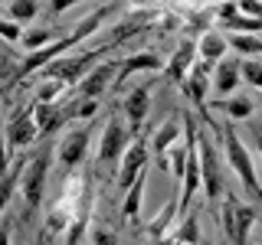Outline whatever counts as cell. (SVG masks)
<instances>
[{"label": "cell", "mask_w": 262, "mask_h": 245, "mask_svg": "<svg viewBox=\"0 0 262 245\" xmlns=\"http://www.w3.org/2000/svg\"><path fill=\"white\" fill-rule=\"evenodd\" d=\"M207 82H210V65L207 62H193V69H190V76L184 79V95L190 98V102L196 105V111L203 114V118L210 121V108H207ZM213 125V121H210Z\"/></svg>", "instance_id": "obj_13"}, {"label": "cell", "mask_w": 262, "mask_h": 245, "mask_svg": "<svg viewBox=\"0 0 262 245\" xmlns=\"http://www.w3.org/2000/svg\"><path fill=\"white\" fill-rule=\"evenodd\" d=\"M20 43L27 46V53H36V49H43V46H49V43H56V39H53V30H30V33H23Z\"/></svg>", "instance_id": "obj_28"}, {"label": "cell", "mask_w": 262, "mask_h": 245, "mask_svg": "<svg viewBox=\"0 0 262 245\" xmlns=\"http://www.w3.org/2000/svg\"><path fill=\"white\" fill-rule=\"evenodd\" d=\"M161 69H164V59L158 53H135V56H128V59H121L112 88H121L128 82V76H135V72H161Z\"/></svg>", "instance_id": "obj_15"}, {"label": "cell", "mask_w": 262, "mask_h": 245, "mask_svg": "<svg viewBox=\"0 0 262 245\" xmlns=\"http://www.w3.org/2000/svg\"><path fill=\"white\" fill-rule=\"evenodd\" d=\"M89 141H92V125L89 128H72L69 134L62 137L59 151H56V160H59L62 174H69V170H76V167H85Z\"/></svg>", "instance_id": "obj_9"}, {"label": "cell", "mask_w": 262, "mask_h": 245, "mask_svg": "<svg viewBox=\"0 0 262 245\" xmlns=\"http://www.w3.org/2000/svg\"><path fill=\"white\" fill-rule=\"evenodd\" d=\"M243 82V59H220L216 69H213V88H216L220 98L236 95Z\"/></svg>", "instance_id": "obj_16"}, {"label": "cell", "mask_w": 262, "mask_h": 245, "mask_svg": "<svg viewBox=\"0 0 262 245\" xmlns=\"http://www.w3.org/2000/svg\"><path fill=\"white\" fill-rule=\"evenodd\" d=\"M196 157H200V186L207 190V203L223 196V167H220V154L213 147L210 134H196Z\"/></svg>", "instance_id": "obj_6"}, {"label": "cell", "mask_w": 262, "mask_h": 245, "mask_svg": "<svg viewBox=\"0 0 262 245\" xmlns=\"http://www.w3.org/2000/svg\"><path fill=\"white\" fill-rule=\"evenodd\" d=\"M23 163H27V157H20L16 163H10V174H7L4 180H0V212H4L7 206H10L13 193L20 190V174H23Z\"/></svg>", "instance_id": "obj_23"}, {"label": "cell", "mask_w": 262, "mask_h": 245, "mask_svg": "<svg viewBox=\"0 0 262 245\" xmlns=\"http://www.w3.org/2000/svg\"><path fill=\"white\" fill-rule=\"evenodd\" d=\"M112 10H118V4H105V7H98V10H92L85 16V20H79L76 27H72L69 36H62V39H56V43H49L43 49H36V53H30L23 62H16V69H13V76L7 79V85H20L23 79H30L33 72H39V69H46L49 62H56V59H62L66 53H69L72 46H79L85 36H92V33H98V27H102L105 20L112 16Z\"/></svg>", "instance_id": "obj_1"}, {"label": "cell", "mask_w": 262, "mask_h": 245, "mask_svg": "<svg viewBox=\"0 0 262 245\" xmlns=\"http://www.w3.org/2000/svg\"><path fill=\"white\" fill-rule=\"evenodd\" d=\"M118 65H121V59L118 62H98V65H92V69H89V76L79 82V102L102 95L105 88L115 82V76H118Z\"/></svg>", "instance_id": "obj_11"}, {"label": "cell", "mask_w": 262, "mask_h": 245, "mask_svg": "<svg viewBox=\"0 0 262 245\" xmlns=\"http://www.w3.org/2000/svg\"><path fill=\"white\" fill-rule=\"evenodd\" d=\"M220 223H223V235L229 245H249V232L256 226V209L246 206L236 193H229L220 209Z\"/></svg>", "instance_id": "obj_4"}, {"label": "cell", "mask_w": 262, "mask_h": 245, "mask_svg": "<svg viewBox=\"0 0 262 245\" xmlns=\"http://www.w3.org/2000/svg\"><path fill=\"white\" fill-rule=\"evenodd\" d=\"M72 105H76V118H95L98 114V98H85V102L76 98Z\"/></svg>", "instance_id": "obj_32"}, {"label": "cell", "mask_w": 262, "mask_h": 245, "mask_svg": "<svg viewBox=\"0 0 262 245\" xmlns=\"http://www.w3.org/2000/svg\"><path fill=\"white\" fill-rule=\"evenodd\" d=\"M131 131L125 125V114H118V111H112L108 114V125H105L102 131V141H98V163H121V154L128 151V144H131Z\"/></svg>", "instance_id": "obj_7"}, {"label": "cell", "mask_w": 262, "mask_h": 245, "mask_svg": "<svg viewBox=\"0 0 262 245\" xmlns=\"http://www.w3.org/2000/svg\"><path fill=\"white\" fill-rule=\"evenodd\" d=\"M252 137H256V154L262 157V128L259 125H252Z\"/></svg>", "instance_id": "obj_38"}, {"label": "cell", "mask_w": 262, "mask_h": 245, "mask_svg": "<svg viewBox=\"0 0 262 245\" xmlns=\"http://www.w3.org/2000/svg\"><path fill=\"white\" fill-rule=\"evenodd\" d=\"M66 82H59V79H39V85H36V98L33 102H46V105H56L62 98V92H66Z\"/></svg>", "instance_id": "obj_24"}, {"label": "cell", "mask_w": 262, "mask_h": 245, "mask_svg": "<svg viewBox=\"0 0 262 245\" xmlns=\"http://www.w3.org/2000/svg\"><path fill=\"white\" fill-rule=\"evenodd\" d=\"M236 4H239L243 16H259L262 20V0H236Z\"/></svg>", "instance_id": "obj_33"}, {"label": "cell", "mask_w": 262, "mask_h": 245, "mask_svg": "<svg viewBox=\"0 0 262 245\" xmlns=\"http://www.w3.org/2000/svg\"><path fill=\"white\" fill-rule=\"evenodd\" d=\"M161 245H200V216H180L174 232H167Z\"/></svg>", "instance_id": "obj_19"}, {"label": "cell", "mask_w": 262, "mask_h": 245, "mask_svg": "<svg viewBox=\"0 0 262 245\" xmlns=\"http://www.w3.org/2000/svg\"><path fill=\"white\" fill-rule=\"evenodd\" d=\"M177 206H180V200H177V193L170 196L167 203L161 206V212H154V219L144 226V235L151 239V245H161V239L167 235V229L174 226V216H177Z\"/></svg>", "instance_id": "obj_17"}, {"label": "cell", "mask_w": 262, "mask_h": 245, "mask_svg": "<svg viewBox=\"0 0 262 245\" xmlns=\"http://www.w3.org/2000/svg\"><path fill=\"white\" fill-rule=\"evenodd\" d=\"M7 13H10L13 23H20V27H23V23H33V20H36L39 4H36V0H10Z\"/></svg>", "instance_id": "obj_25"}, {"label": "cell", "mask_w": 262, "mask_h": 245, "mask_svg": "<svg viewBox=\"0 0 262 245\" xmlns=\"http://www.w3.org/2000/svg\"><path fill=\"white\" fill-rule=\"evenodd\" d=\"M0 245H10V223H0Z\"/></svg>", "instance_id": "obj_37"}, {"label": "cell", "mask_w": 262, "mask_h": 245, "mask_svg": "<svg viewBox=\"0 0 262 245\" xmlns=\"http://www.w3.org/2000/svg\"><path fill=\"white\" fill-rule=\"evenodd\" d=\"M46 141V137H43ZM49 163H53V144H43L33 157L23 163V174H20V196H23V206H20V223H33V216L43 206V193H46V180H49Z\"/></svg>", "instance_id": "obj_2"}, {"label": "cell", "mask_w": 262, "mask_h": 245, "mask_svg": "<svg viewBox=\"0 0 262 245\" xmlns=\"http://www.w3.org/2000/svg\"><path fill=\"white\" fill-rule=\"evenodd\" d=\"M226 49H229V39L223 33H216V30H207L200 39H196V56H200V62H207V65H216L220 59H226Z\"/></svg>", "instance_id": "obj_18"}, {"label": "cell", "mask_w": 262, "mask_h": 245, "mask_svg": "<svg viewBox=\"0 0 262 245\" xmlns=\"http://www.w3.org/2000/svg\"><path fill=\"white\" fill-rule=\"evenodd\" d=\"M223 245H229V242H223Z\"/></svg>", "instance_id": "obj_41"}, {"label": "cell", "mask_w": 262, "mask_h": 245, "mask_svg": "<svg viewBox=\"0 0 262 245\" xmlns=\"http://www.w3.org/2000/svg\"><path fill=\"white\" fill-rule=\"evenodd\" d=\"M0 4H4V0H0Z\"/></svg>", "instance_id": "obj_42"}, {"label": "cell", "mask_w": 262, "mask_h": 245, "mask_svg": "<svg viewBox=\"0 0 262 245\" xmlns=\"http://www.w3.org/2000/svg\"><path fill=\"white\" fill-rule=\"evenodd\" d=\"M4 141H7L10 151H23V147H33L39 141V128H36V121H33L30 105H16L13 108V114L4 125Z\"/></svg>", "instance_id": "obj_8"}, {"label": "cell", "mask_w": 262, "mask_h": 245, "mask_svg": "<svg viewBox=\"0 0 262 245\" xmlns=\"http://www.w3.org/2000/svg\"><path fill=\"white\" fill-rule=\"evenodd\" d=\"M216 134H220V141H223V151H226V160H229V167H233V174L239 177V183L246 186V193H249V196H252V200H256V203H262L259 167H256V160H252V154L246 151L243 137L236 134L233 121H226V125L220 128Z\"/></svg>", "instance_id": "obj_3"}, {"label": "cell", "mask_w": 262, "mask_h": 245, "mask_svg": "<svg viewBox=\"0 0 262 245\" xmlns=\"http://www.w3.org/2000/svg\"><path fill=\"white\" fill-rule=\"evenodd\" d=\"M33 245H46V232H39V235H36V242H33Z\"/></svg>", "instance_id": "obj_39"}, {"label": "cell", "mask_w": 262, "mask_h": 245, "mask_svg": "<svg viewBox=\"0 0 262 245\" xmlns=\"http://www.w3.org/2000/svg\"><path fill=\"white\" fill-rule=\"evenodd\" d=\"M0 39H7V43H20V39H23L20 23H13V20H0Z\"/></svg>", "instance_id": "obj_31"}, {"label": "cell", "mask_w": 262, "mask_h": 245, "mask_svg": "<svg viewBox=\"0 0 262 245\" xmlns=\"http://www.w3.org/2000/svg\"><path fill=\"white\" fill-rule=\"evenodd\" d=\"M259 105H262V95H259Z\"/></svg>", "instance_id": "obj_40"}, {"label": "cell", "mask_w": 262, "mask_h": 245, "mask_svg": "<svg viewBox=\"0 0 262 245\" xmlns=\"http://www.w3.org/2000/svg\"><path fill=\"white\" fill-rule=\"evenodd\" d=\"M210 108L229 114L233 121H243V118H249V114H252V108H256V105H252V98H246V95H233V98H216Z\"/></svg>", "instance_id": "obj_21"}, {"label": "cell", "mask_w": 262, "mask_h": 245, "mask_svg": "<svg viewBox=\"0 0 262 245\" xmlns=\"http://www.w3.org/2000/svg\"><path fill=\"white\" fill-rule=\"evenodd\" d=\"M76 4H82V0H49V10H53V16H62L69 7H76Z\"/></svg>", "instance_id": "obj_36"}, {"label": "cell", "mask_w": 262, "mask_h": 245, "mask_svg": "<svg viewBox=\"0 0 262 245\" xmlns=\"http://www.w3.org/2000/svg\"><path fill=\"white\" fill-rule=\"evenodd\" d=\"M7 174H10V147H7V141L0 137V180Z\"/></svg>", "instance_id": "obj_34"}, {"label": "cell", "mask_w": 262, "mask_h": 245, "mask_svg": "<svg viewBox=\"0 0 262 245\" xmlns=\"http://www.w3.org/2000/svg\"><path fill=\"white\" fill-rule=\"evenodd\" d=\"M236 13H239V4H236V0H226V4L216 7V16H220V20H229V16H236Z\"/></svg>", "instance_id": "obj_35"}, {"label": "cell", "mask_w": 262, "mask_h": 245, "mask_svg": "<svg viewBox=\"0 0 262 245\" xmlns=\"http://www.w3.org/2000/svg\"><path fill=\"white\" fill-rule=\"evenodd\" d=\"M243 79L249 82L252 88L262 95V62H252V59H243Z\"/></svg>", "instance_id": "obj_29"}, {"label": "cell", "mask_w": 262, "mask_h": 245, "mask_svg": "<svg viewBox=\"0 0 262 245\" xmlns=\"http://www.w3.org/2000/svg\"><path fill=\"white\" fill-rule=\"evenodd\" d=\"M89 239H92V245H125V242L118 239V232H115V229H108V226H95Z\"/></svg>", "instance_id": "obj_30"}, {"label": "cell", "mask_w": 262, "mask_h": 245, "mask_svg": "<svg viewBox=\"0 0 262 245\" xmlns=\"http://www.w3.org/2000/svg\"><path fill=\"white\" fill-rule=\"evenodd\" d=\"M177 137H180V118H177V114H170V118L164 121L158 131H154V141H151L154 154H158V157H164V154H167L170 147L177 144Z\"/></svg>", "instance_id": "obj_20"}, {"label": "cell", "mask_w": 262, "mask_h": 245, "mask_svg": "<svg viewBox=\"0 0 262 245\" xmlns=\"http://www.w3.org/2000/svg\"><path fill=\"white\" fill-rule=\"evenodd\" d=\"M193 62H196V39H184V43L174 49L170 62H164V79L174 82V85H184V79L190 76Z\"/></svg>", "instance_id": "obj_12"}, {"label": "cell", "mask_w": 262, "mask_h": 245, "mask_svg": "<svg viewBox=\"0 0 262 245\" xmlns=\"http://www.w3.org/2000/svg\"><path fill=\"white\" fill-rule=\"evenodd\" d=\"M147 111H151V85H135V88L128 92L125 105H121V114H125L131 134H138V128L144 125Z\"/></svg>", "instance_id": "obj_14"}, {"label": "cell", "mask_w": 262, "mask_h": 245, "mask_svg": "<svg viewBox=\"0 0 262 245\" xmlns=\"http://www.w3.org/2000/svg\"><path fill=\"white\" fill-rule=\"evenodd\" d=\"M147 154H151V144L144 137H131L128 151L121 154V167H118V190L128 193L131 183L141 177V170H147Z\"/></svg>", "instance_id": "obj_10"}, {"label": "cell", "mask_w": 262, "mask_h": 245, "mask_svg": "<svg viewBox=\"0 0 262 245\" xmlns=\"http://www.w3.org/2000/svg\"><path fill=\"white\" fill-rule=\"evenodd\" d=\"M144 180H147V170H141V177L131 183V190L125 193V203H121V216L128 219L131 226L138 223V216H141V193H144Z\"/></svg>", "instance_id": "obj_22"}, {"label": "cell", "mask_w": 262, "mask_h": 245, "mask_svg": "<svg viewBox=\"0 0 262 245\" xmlns=\"http://www.w3.org/2000/svg\"><path fill=\"white\" fill-rule=\"evenodd\" d=\"M220 27L229 30V33H262V20L259 16H243V13H236V16H229V20H220Z\"/></svg>", "instance_id": "obj_27"}, {"label": "cell", "mask_w": 262, "mask_h": 245, "mask_svg": "<svg viewBox=\"0 0 262 245\" xmlns=\"http://www.w3.org/2000/svg\"><path fill=\"white\" fill-rule=\"evenodd\" d=\"M229 46H233L236 53L243 56V59H249V56H262V36H249V33H236V36H229Z\"/></svg>", "instance_id": "obj_26"}, {"label": "cell", "mask_w": 262, "mask_h": 245, "mask_svg": "<svg viewBox=\"0 0 262 245\" xmlns=\"http://www.w3.org/2000/svg\"><path fill=\"white\" fill-rule=\"evenodd\" d=\"M112 46H98V49H92V53H82V56H62V59L49 62L46 69H39V79H59V82H66V85H79V82L89 76L92 62L102 59V56H108Z\"/></svg>", "instance_id": "obj_5"}]
</instances>
